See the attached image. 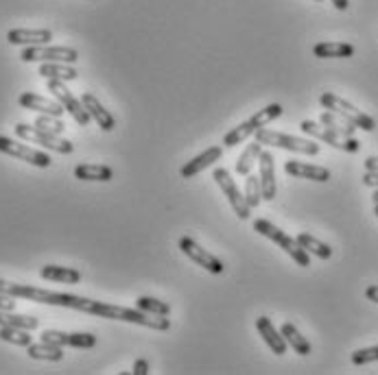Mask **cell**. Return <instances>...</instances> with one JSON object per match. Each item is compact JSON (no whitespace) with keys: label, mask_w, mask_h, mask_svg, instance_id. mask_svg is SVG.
Segmentation results:
<instances>
[{"label":"cell","mask_w":378,"mask_h":375,"mask_svg":"<svg viewBox=\"0 0 378 375\" xmlns=\"http://www.w3.org/2000/svg\"><path fill=\"white\" fill-rule=\"evenodd\" d=\"M0 292L7 297H13V299H29V302H38V304H46V306H62V308L86 312V314H94L101 319L142 325V328H151L156 332L171 330V319H166V316L147 314L138 308H122V306H114V304H105V302H94V299H86L79 294L53 292L46 288H38V286H29V284H13V282H5V280H0Z\"/></svg>","instance_id":"1"},{"label":"cell","mask_w":378,"mask_h":375,"mask_svg":"<svg viewBox=\"0 0 378 375\" xmlns=\"http://www.w3.org/2000/svg\"><path fill=\"white\" fill-rule=\"evenodd\" d=\"M319 103L323 105V109L335 112L337 116H341L348 122H352L357 129H363V131H374L376 129V122H374L372 116H367L365 112L357 109L352 103H348L345 98H341V96H337L333 92H323L319 96Z\"/></svg>","instance_id":"2"},{"label":"cell","mask_w":378,"mask_h":375,"mask_svg":"<svg viewBox=\"0 0 378 375\" xmlns=\"http://www.w3.org/2000/svg\"><path fill=\"white\" fill-rule=\"evenodd\" d=\"M254 232H258L260 236L273 240L280 249H285V251H287L299 266H311V254H307L304 249L299 246V242H297L295 238L287 236L282 230L275 227L273 222H269V220H265V218H258V220H254Z\"/></svg>","instance_id":"3"},{"label":"cell","mask_w":378,"mask_h":375,"mask_svg":"<svg viewBox=\"0 0 378 375\" xmlns=\"http://www.w3.org/2000/svg\"><path fill=\"white\" fill-rule=\"evenodd\" d=\"M256 140L265 146H278L285 148V151L291 153H302V155H317L319 153V144L307 138H295L289 133H280V131H271L267 127L256 131Z\"/></svg>","instance_id":"4"},{"label":"cell","mask_w":378,"mask_h":375,"mask_svg":"<svg viewBox=\"0 0 378 375\" xmlns=\"http://www.w3.org/2000/svg\"><path fill=\"white\" fill-rule=\"evenodd\" d=\"M16 136L20 140L40 144V146L48 148V151H55V153H62V155H70L74 151L72 142H68V140H64V138H59L55 133H50V131H44V129L35 127V124H33V127H31V124H24V122L16 124Z\"/></svg>","instance_id":"5"},{"label":"cell","mask_w":378,"mask_h":375,"mask_svg":"<svg viewBox=\"0 0 378 375\" xmlns=\"http://www.w3.org/2000/svg\"><path fill=\"white\" fill-rule=\"evenodd\" d=\"M299 129L304 131L307 136L315 138V140H321L326 144H331L333 148H339V151H345V153H357L361 148V142L355 140V138H343L339 133H335L333 129L323 127V124L319 122H313V120H302L299 122Z\"/></svg>","instance_id":"6"},{"label":"cell","mask_w":378,"mask_h":375,"mask_svg":"<svg viewBox=\"0 0 378 375\" xmlns=\"http://www.w3.org/2000/svg\"><path fill=\"white\" fill-rule=\"evenodd\" d=\"M22 61H57V64H74L79 59V53L68 46H27L20 55Z\"/></svg>","instance_id":"7"},{"label":"cell","mask_w":378,"mask_h":375,"mask_svg":"<svg viewBox=\"0 0 378 375\" xmlns=\"http://www.w3.org/2000/svg\"><path fill=\"white\" fill-rule=\"evenodd\" d=\"M212 179L219 184V188L223 190V194L228 196V201H230V206H232L234 214H236L241 220H247V218H249L251 208L247 206L245 192H241V190H239L236 181L232 179V174H230L228 170H225V168H214V172H212Z\"/></svg>","instance_id":"8"},{"label":"cell","mask_w":378,"mask_h":375,"mask_svg":"<svg viewBox=\"0 0 378 375\" xmlns=\"http://www.w3.org/2000/svg\"><path fill=\"white\" fill-rule=\"evenodd\" d=\"M48 92L53 94L57 101L64 105V109L74 118V122L79 124V127H88L90 124V114L88 109L84 107V103L79 101V98H74L72 92L64 85V81H57V79H48Z\"/></svg>","instance_id":"9"},{"label":"cell","mask_w":378,"mask_h":375,"mask_svg":"<svg viewBox=\"0 0 378 375\" xmlns=\"http://www.w3.org/2000/svg\"><path fill=\"white\" fill-rule=\"evenodd\" d=\"M0 153L11 155V157L22 160L27 164H33L38 168H48L50 164H53V160H50L46 153L35 151V148H31L27 144H20V142H16L11 138H5V136H0Z\"/></svg>","instance_id":"10"},{"label":"cell","mask_w":378,"mask_h":375,"mask_svg":"<svg viewBox=\"0 0 378 375\" xmlns=\"http://www.w3.org/2000/svg\"><path fill=\"white\" fill-rule=\"evenodd\" d=\"M180 251L186 256V258H190V262H195V264H199L201 268H206L208 273H214V275H221L223 270H225V266H223V262L217 258V256H212V254H208L204 246H199L190 236H182L180 238Z\"/></svg>","instance_id":"11"},{"label":"cell","mask_w":378,"mask_h":375,"mask_svg":"<svg viewBox=\"0 0 378 375\" xmlns=\"http://www.w3.org/2000/svg\"><path fill=\"white\" fill-rule=\"evenodd\" d=\"M42 340L59 345V347H77V349H92L96 345V336H92V334H81V332L66 334V332H57V330H44Z\"/></svg>","instance_id":"12"},{"label":"cell","mask_w":378,"mask_h":375,"mask_svg":"<svg viewBox=\"0 0 378 375\" xmlns=\"http://www.w3.org/2000/svg\"><path fill=\"white\" fill-rule=\"evenodd\" d=\"M18 103H20V107H24V109L40 112V114H46V116H57V118H62L64 112H66L59 101H48V98H44V96H40V94H33V92L20 94Z\"/></svg>","instance_id":"13"},{"label":"cell","mask_w":378,"mask_h":375,"mask_svg":"<svg viewBox=\"0 0 378 375\" xmlns=\"http://www.w3.org/2000/svg\"><path fill=\"white\" fill-rule=\"evenodd\" d=\"M285 170L291 177H297V179H311V181H319V184H326L331 179V170L323 168V166H315V164H307V162H287L285 164Z\"/></svg>","instance_id":"14"},{"label":"cell","mask_w":378,"mask_h":375,"mask_svg":"<svg viewBox=\"0 0 378 375\" xmlns=\"http://www.w3.org/2000/svg\"><path fill=\"white\" fill-rule=\"evenodd\" d=\"M256 328H258L263 340L267 343V347L271 349L273 354H278V356H285V354H287V347H289V345H287L282 332L275 330V325L271 323L269 316H258V319H256Z\"/></svg>","instance_id":"15"},{"label":"cell","mask_w":378,"mask_h":375,"mask_svg":"<svg viewBox=\"0 0 378 375\" xmlns=\"http://www.w3.org/2000/svg\"><path fill=\"white\" fill-rule=\"evenodd\" d=\"M81 103H84V107L88 109V114H90V118L98 124L101 129L103 131H112L114 127H116V120H114V116L98 103V98L92 94V92H84V96H81Z\"/></svg>","instance_id":"16"},{"label":"cell","mask_w":378,"mask_h":375,"mask_svg":"<svg viewBox=\"0 0 378 375\" xmlns=\"http://www.w3.org/2000/svg\"><path fill=\"white\" fill-rule=\"evenodd\" d=\"M221 155H223V148H221V146H210L208 151H204L201 155L193 157L190 162H186V164L182 166V170H180L182 179H193L195 174H199L201 170H206L208 166H212L214 162H219Z\"/></svg>","instance_id":"17"},{"label":"cell","mask_w":378,"mask_h":375,"mask_svg":"<svg viewBox=\"0 0 378 375\" xmlns=\"http://www.w3.org/2000/svg\"><path fill=\"white\" fill-rule=\"evenodd\" d=\"M260 188H263V198L265 201H273L278 186H275V162L269 151H263L260 157Z\"/></svg>","instance_id":"18"},{"label":"cell","mask_w":378,"mask_h":375,"mask_svg":"<svg viewBox=\"0 0 378 375\" xmlns=\"http://www.w3.org/2000/svg\"><path fill=\"white\" fill-rule=\"evenodd\" d=\"M53 40V33L48 29H13L7 33L9 44H24V46H40Z\"/></svg>","instance_id":"19"},{"label":"cell","mask_w":378,"mask_h":375,"mask_svg":"<svg viewBox=\"0 0 378 375\" xmlns=\"http://www.w3.org/2000/svg\"><path fill=\"white\" fill-rule=\"evenodd\" d=\"M313 53L319 59H348L355 55V46L348 42H319Z\"/></svg>","instance_id":"20"},{"label":"cell","mask_w":378,"mask_h":375,"mask_svg":"<svg viewBox=\"0 0 378 375\" xmlns=\"http://www.w3.org/2000/svg\"><path fill=\"white\" fill-rule=\"evenodd\" d=\"M40 275H42V280L59 282V284H79L81 282V273L77 268H68V266L46 264L40 268Z\"/></svg>","instance_id":"21"},{"label":"cell","mask_w":378,"mask_h":375,"mask_svg":"<svg viewBox=\"0 0 378 375\" xmlns=\"http://www.w3.org/2000/svg\"><path fill=\"white\" fill-rule=\"evenodd\" d=\"M74 177L81 181H112L114 170L103 164H79L74 168Z\"/></svg>","instance_id":"22"},{"label":"cell","mask_w":378,"mask_h":375,"mask_svg":"<svg viewBox=\"0 0 378 375\" xmlns=\"http://www.w3.org/2000/svg\"><path fill=\"white\" fill-rule=\"evenodd\" d=\"M40 74L44 79H57V81H74L79 77V72L70 68L68 64H57V61H44L40 66Z\"/></svg>","instance_id":"23"},{"label":"cell","mask_w":378,"mask_h":375,"mask_svg":"<svg viewBox=\"0 0 378 375\" xmlns=\"http://www.w3.org/2000/svg\"><path fill=\"white\" fill-rule=\"evenodd\" d=\"M27 354L33 360H48V362H59L64 358V347L53 345V343H38V345H29L27 347Z\"/></svg>","instance_id":"24"},{"label":"cell","mask_w":378,"mask_h":375,"mask_svg":"<svg viewBox=\"0 0 378 375\" xmlns=\"http://www.w3.org/2000/svg\"><path fill=\"white\" fill-rule=\"evenodd\" d=\"M295 240L299 242V246L304 249L307 254H313V256L319 258V260H331V258H333V249H331V244H326V242L317 240L315 236H311V234H307V232L297 234Z\"/></svg>","instance_id":"25"},{"label":"cell","mask_w":378,"mask_h":375,"mask_svg":"<svg viewBox=\"0 0 378 375\" xmlns=\"http://www.w3.org/2000/svg\"><path fill=\"white\" fill-rule=\"evenodd\" d=\"M280 332H282V336H285L287 345L295 349V354H299V356H309V354L313 352L311 343H309L304 336H302V334L297 332V328H295L293 323H285L282 328H280Z\"/></svg>","instance_id":"26"},{"label":"cell","mask_w":378,"mask_h":375,"mask_svg":"<svg viewBox=\"0 0 378 375\" xmlns=\"http://www.w3.org/2000/svg\"><path fill=\"white\" fill-rule=\"evenodd\" d=\"M319 122L323 124V127L333 129L335 133H339V136H343V138H352V136H355V131H357L355 124L348 122V120L341 118V116H337L335 112H323V114L319 116Z\"/></svg>","instance_id":"27"},{"label":"cell","mask_w":378,"mask_h":375,"mask_svg":"<svg viewBox=\"0 0 378 375\" xmlns=\"http://www.w3.org/2000/svg\"><path fill=\"white\" fill-rule=\"evenodd\" d=\"M260 153H263V144L256 140V142H251V144H247V148L241 153V157H239V162H236V172L239 174H247L251 172V168H254V164L258 162V157H260Z\"/></svg>","instance_id":"28"},{"label":"cell","mask_w":378,"mask_h":375,"mask_svg":"<svg viewBox=\"0 0 378 375\" xmlns=\"http://www.w3.org/2000/svg\"><path fill=\"white\" fill-rule=\"evenodd\" d=\"M9 325V328H20V330H35L38 319L35 316H24V314H13V310H0V328Z\"/></svg>","instance_id":"29"},{"label":"cell","mask_w":378,"mask_h":375,"mask_svg":"<svg viewBox=\"0 0 378 375\" xmlns=\"http://www.w3.org/2000/svg\"><path fill=\"white\" fill-rule=\"evenodd\" d=\"M282 114H285V107H282L280 103H271V105H267L265 109H260V112H256L254 116H251L249 122L254 124L256 131H258V129L267 127L269 122H273L275 118H280Z\"/></svg>","instance_id":"30"},{"label":"cell","mask_w":378,"mask_h":375,"mask_svg":"<svg viewBox=\"0 0 378 375\" xmlns=\"http://www.w3.org/2000/svg\"><path fill=\"white\" fill-rule=\"evenodd\" d=\"M136 308L147 312V314H156V316H168L171 314V306L160 302V299H154V297H138Z\"/></svg>","instance_id":"31"},{"label":"cell","mask_w":378,"mask_h":375,"mask_svg":"<svg viewBox=\"0 0 378 375\" xmlns=\"http://www.w3.org/2000/svg\"><path fill=\"white\" fill-rule=\"evenodd\" d=\"M256 133V127L251 124L249 120L247 122H241L239 127H234L230 133L223 136V146H236V144H243L249 136Z\"/></svg>","instance_id":"32"},{"label":"cell","mask_w":378,"mask_h":375,"mask_svg":"<svg viewBox=\"0 0 378 375\" xmlns=\"http://www.w3.org/2000/svg\"><path fill=\"white\" fill-rule=\"evenodd\" d=\"M0 338H3L5 343L18 345V347H29L33 343V338L29 336V330L9 328V325H3V328H0Z\"/></svg>","instance_id":"33"},{"label":"cell","mask_w":378,"mask_h":375,"mask_svg":"<svg viewBox=\"0 0 378 375\" xmlns=\"http://www.w3.org/2000/svg\"><path fill=\"white\" fill-rule=\"evenodd\" d=\"M245 198H247V206L254 210L260 206V198H263V188H260V177L256 174H247L245 179Z\"/></svg>","instance_id":"34"},{"label":"cell","mask_w":378,"mask_h":375,"mask_svg":"<svg viewBox=\"0 0 378 375\" xmlns=\"http://www.w3.org/2000/svg\"><path fill=\"white\" fill-rule=\"evenodd\" d=\"M35 127H40V129H44V131H50V133H55V136H62L64 133V129H66V124L62 122V118H57V116H40L38 120H35Z\"/></svg>","instance_id":"35"},{"label":"cell","mask_w":378,"mask_h":375,"mask_svg":"<svg viewBox=\"0 0 378 375\" xmlns=\"http://www.w3.org/2000/svg\"><path fill=\"white\" fill-rule=\"evenodd\" d=\"M376 360H378V345L359 349V352L352 354V364H357V367H363V364H370V362H376Z\"/></svg>","instance_id":"36"},{"label":"cell","mask_w":378,"mask_h":375,"mask_svg":"<svg viewBox=\"0 0 378 375\" xmlns=\"http://www.w3.org/2000/svg\"><path fill=\"white\" fill-rule=\"evenodd\" d=\"M134 375H147L149 373V362L144 360V358H140V360H136V364H134V371H132Z\"/></svg>","instance_id":"37"},{"label":"cell","mask_w":378,"mask_h":375,"mask_svg":"<svg viewBox=\"0 0 378 375\" xmlns=\"http://www.w3.org/2000/svg\"><path fill=\"white\" fill-rule=\"evenodd\" d=\"M16 308V302H13V297H7L0 292V310H13Z\"/></svg>","instance_id":"38"},{"label":"cell","mask_w":378,"mask_h":375,"mask_svg":"<svg viewBox=\"0 0 378 375\" xmlns=\"http://www.w3.org/2000/svg\"><path fill=\"white\" fill-rule=\"evenodd\" d=\"M363 184L370 186V188H378V172H365Z\"/></svg>","instance_id":"39"},{"label":"cell","mask_w":378,"mask_h":375,"mask_svg":"<svg viewBox=\"0 0 378 375\" xmlns=\"http://www.w3.org/2000/svg\"><path fill=\"white\" fill-rule=\"evenodd\" d=\"M365 170L367 172H378V157H367L365 160Z\"/></svg>","instance_id":"40"},{"label":"cell","mask_w":378,"mask_h":375,"mask_svg":"<svg viewBox=\"0 0 378 375\" xmlns=\"http://www.w3.org/2000/svg\"><path fill=\"white\" fill-rule=\"evenodd\" d=\"M365 297L370 299V302L378 304V286H370V288L365 290Z\"/></svg>","instance_id":"41"},{"label":"cell","mask_w":378,"mask_h":375,"mask_svg":"<svg viewBox=\"0 0 378 375\" xmlns=\"http://www.w3.org/2000/svg\"><path fill=\"white\" fill-rule=\"evenodd\" d=\"M331 3L339 9V11H345L350 7V0H331Z\"/></svg>","instance_id":"42"},{"label":"cell","mask_w":378,"mask_h":375,"mask_svg":"<svg viewBox=\"0 0 378 375\" xmlns=\"http://www.w3.org/2000/svg\"><path fill=\"white\" fill-rule=\"evenodd\" d=\"M372 198H374V203H378V188H376V192L372 194Z\"/></svg>","instance_id":"43"},{"label":"cell","mask_w":378,"mask_h":375,"mask_svg":"<svg viewBox=\"0 0 378 375\" xmlns=\"http://www.w3.org/2000/svg\"><path fill=\"white\" fill-rule=\"evenodd\" d=\"M374 214L378 216V203H376V208H374Z\"/></svg>","instance_id":"44"},{"label":"cell","mask_w":378,"mask_h":375,"mask_svg":"<svg viewBox=\"0 0 378 375\" xmlns=\"http://www.w3.org/2000/svg\"><path fill=\"white\" fill-rule=\"evenodd\" d=\"M315 3H323V0H315Z\"/></svg>","instance_id":"45"}]
</instances>
